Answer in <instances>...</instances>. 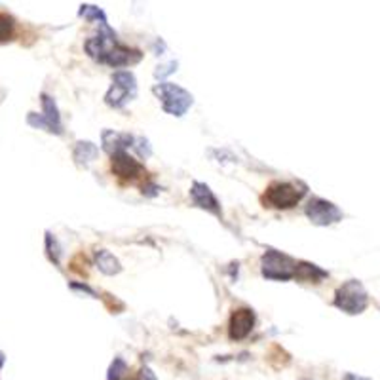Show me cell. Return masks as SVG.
Here are the masks:
<instances>
[{"label":"cell","instance_id":"obj_13","mask_svg":"<svg viewBox=\"0 0 380 380\" xmlns=\"http://www.w3.org/2000/svg\"><path fill=\"white\" fill-rule=\"evenodd\" d=\"M296 280L308 283H322L325 278H329V272L319 268L317 264H312V262H299L296 264Z\"/></svg>","mask_w":380,"mask_h":380},{"label":"cell","instance_id":"obj_5","mask_svg":"<svg viewBox=\"0 0 380 380\" xmlns=\"http://www.w3.org/2000/svg\"><path fill=\"white\" fill-rule=\"evenodd\" d=\"M295 259H291L289 255L276 251V249H268L261 259V272L267 280H276V282H287L293 280L296 274Z\"/></svg>","mask_w":380,"mask_h":380},{"label":"cell","instance_id":"obj_19","mask_svg":"<svg viewBox=\"0 0 380 380\" xmlns=\"http://www.w3.org/2000/svg\"><path fill=\"white\" fill-rule=\"evenodd\" d=\"M127 365L122 358H114V361L109 367V380H126Z\"/></svg>","mask_w":380,"mask_h":380},{"label":"cell","instance_id":"obj_10","mask_svg":"<svg viewBox=\"0 0 380 380\" xmlns=\"http://www.w3.org/2000/svg\"><path fill=\"white\" fill-rule=\"evenodd\" d=\"M255 327V314L251 308L234 310L228 322V337L230 340H244L251 335Z\"/></svg>","mask_w":380,"mask_h":380},{"label":"cell","instance_id":"obj_1","mask_svg":"<svg viewBox=\"0 0 380 380\" xmlns=\"http://www.w3.org/2000/svg\"><path fill=\"white\" fill-rule=\"evenodd\" d=\"M88 56L95 59L97 63L109 65V67H114V69H120V67H129V65H135L141 61L143 54L139 49L129 48V46H124V44L118 42V36L114 33L113 29L106 25H101V29L97 31V35L90 36L84 44Z\"/></svg>","mask_w":380,"mask_h":380},{"label":"cell","instance_id":"obj_2","mask_svg":"<svg viewBox=\"0 0 380 380\" xmlns=\"http://www.w3.org/2000/svg\"><path fill=\"white\" fill-rule=\"evenodd\" d=\"M304 194H306L304 184L274 181L268 184L267 192L262 194V204L274 209H291L303 200Z\"/></svg>","mask_w":380,"mask_h":380},{"label":"cell","instance_id":"obj_20","mask_svg":"<svg viewBox=\"0 0 380 380\" xmlns=\"http://www.w3.org/2000/svg\"><path fill=\"white\" fill-rule=\"evenodd\" d=\"M134 150L137 152L139 158H148V156L152 155V148H150V143L145 139V137H135L134 143Z\"/></svg>","mask_w":380,"mask_h":380},{"label":"cell","instance_id":"obj_25","mask_svg":"<svg viewBox=\"0 0 380 380\" xmlns=\"http://www.w3.org/2000/svg\"><path fill=\"white\" fill-rule=\"evenodd\" d=\"M345 380H369V379H363V377H358V374H352V373H348L345 377Z\"/></svg>","mask_w":380,"mask_h":380},{"label":"cell","instance_id":"obj_17","mask_svg":"<svg viewBox=\"0 0 380 380\" xmlns=\"http://www.w3.org/2000/svg\"><path fill=\"white\" fill-rule=\"evenodd\" d=\"M15 36V22L12 15L0 14V44L10 42Z\"/></svg>","mask_w":380,"mask_h":380},{"label":"cell","instance_id":"obj_6","mask_svg":"<svg viewBox=\"0 0 380 380\" xmlns=\"http://www.w3.org/2000/svg\"><path fill=\"white\" fill-rule=\"evenodd\" d=\"M137 95V80L134 72L118 71L113 74V86L106 92L105 103L113 109H122L126 106L132 99Z\"/></svg>","mask_w":380,"mask_h":380},{"label":"cell","instance_id":"obj_12","mask_svg":"<svg viewBox=\"0 0 380 380\" xmlns=\"http://www.w3.org/2000/svg\"><path fill=\"white\" fill-rule=\"evenodd\" d=\"M40 99H42V116L48 122L49 134L61 135L63 134V124H61V116H59L56 101H54V97H49L48 93H42Z\"/></svg>","mask_w":380,"mask_h":380},{"label":"cell","instance_id":"obj_15","mask_svg":"<svg viewBox=\"0 0 380 380\" xmlns=\"http://www.w3.org/2000/svg\"><path fill=\"white\" fill-rule=\"evenodd\" d=\"M97 156L99 148L95 147L92 141H78L77 147H74V152H72V158H74V162H77L80 168L90 166Z\"/></svg>","mask_w":380,"mask_h":380},{"label":"cell","instance_id":"obj_4","mask_svg":"<svg viewBox=\"0 0 380 380\" xmlns=\"http://www.w3.org/2000/svg\"><path fill=\"white\" fill-rule=\"evenodd\" d=\"M333 304L340 312L350 314V316L361 314L367 308V304H369V296H367L363 283L359 282V280H348L346 283H342L337 289V293H335Z\"/></svg>","mask_w":380,"mask_h":380},{"label":"cell","instance_id":"obj_3","mask_svg":"<svg viewBox=\"0 0 380 380\" xmlns=\"http://www.w3.org/2000/svg\"><path fill=\"white\" fill-rule=\"evenodd\" d=\"M152 93L160 99L162 109L168 114H171V116H184L187 111L192 106V103H194L192 93L187 92L181 86L171 84V82H160V84H156L152 88Z\"/></svg>","mask_w":380,"mask_h":380},{"label":"cell","instance_id":"obj_23","mask_svg":"<svg viewBox=\"0 0 380 380\" xmlns=\"http://www.w3.org/2000/svg\"><path fill=\"white\" fill-rule=\"evenodd\" d=\"M71 289H77V291H84V293H88V295L93 296V299H99L97 293H95L92 287H88L86 283H71Z\"/></svg>","mask_w":380,"mask_h":380},{"label":"cell","instance_id":"obj_11","mask_svg":"<svg viewBox=\"0 0 380 380\" xmlns=\"http://www.w3.org/2000/svg\"><path fill=\"white\" fill-rule=\"evenodd\" d=\"M101 143L103 148L109 156L120 155V152H126L127 148H134L135 137L124 132H114V129H105L101 134Z\"/></svg>","mask_w":380,"mask_h":380},{"label":"cell","instance_id":"obj_26","mask_svg":"<svg viewBox=\"0 0 380 380\" xmlns=\"http://www.w3.org/2000/svg\"><path fill=\"white\" fill-rule=\"evenodd\" d=\"M4 361H6V356L0 352V369H2V365H4Z\"/></svg>","mask_w":380,"mask_h":380},{"label":"cell","instance_id":"obj_21","mask_svg":"<svg viewBox=\"0 0 380 380\" xmlns=\"http://www.w3.org/2000/svg\"><path fill=\"white\" fill-rule=\"evenodd\" d=\"M175 71H177V61H171V63L158 67V69L155 71V77L158 78V80H164V78L169 77L171 72H175Z\"/></svg>","mask_w":380,"mask_h":380},{"label":"cell","instance_id":"obj_7","mask_svg":"<svg viewBox=\"0 0 380 380\" xmlns=\"http://www.w3.org/2000/svg\"><path fill=\"white\" fill-rule=\"evenodd\" d=\"M304 212L310 223L317 226H329L342 221V212L333 202H327L324 198H310Z\"/></svg>","mask_w":380,"mask_h":380},{"label":"cell","instance_id":"obj_9","mask_svg":"<svg viewBox=\"0 0 380 380\" xmlns=\"http://www.w3.org/2000/svg\"><path fill=\"white\" fill-rule=\"evenodd\" d=\"M190 200L200 209L212 213V215H215L219 219L223 217V209H221L217 196L213 194V190L205 183H198V181L192 183V187H190Z\"/></svg>","mask_w":380,"mask_h":380},{"label":"cell","instance_id":"obj_16","mask_svg":"<svg viewBox=\"0 0 380 380\" xmlns=\"http://www.w3.org/2000/svg\"><path fill=\"white\" fill-rule=\"evenodd\" d=\"M78 15H80V17H84V19H88V22H97L99 25H106L105 12H103L101 8L92 6V4H82Z\"/></svg>","mask_w":380,"mask_h":380},{"label":"cell","instance_id":"obj_8","mask_svg":"<svg viewBox=\"0 0 380 380\" xmlns=\"http://www.w3.org/2000/svg\"><path fill=\"white\" fill-rule=\"evenodd\" d=\"M111 168H113L114 175L118 177L120 181H126V183H135V181H139V179L147 175L145 166L127 152L111 156Z\"/></svg>","mask_w":380,"mask_h":380},{"label":"cell","instance_id":"obj_18","mask_svg":"<svg viewBox=\"0 0 380 380\" xmlns=\"http://www.w3.org/2000/svg\"><path fill=\"white\" fill-rule=\"evenodd\" d=\"M46 253H48V259L56 267H59L61 262V247H59V242L52 232H46Z\"/></svg>","mask_w":380,"mask_h":380},{"label":"cell","instance_id":"obj_22","mask_svg":"<svg viewBox=\"0 0 380 380\" xmlns=\"http://www.w3.org/2000/svg\"><path fill=\"white\" fill-rule=\"evenodd\" d=\"M134 380H156V374L152 373V369H150V367H143Z\"/></svg>","mask_w":380,"mask_h":380},{"label":"cell","instance_id":"obj_24","mask_svg":"<svg viewBox=\"0 0 380 380\" xmlns=\"http://www.w3.org/2000/svg\"><path fill=\"white\" fill-rule=\"evenodd\" d=\"M160 192V187L155 183H147V184H143V194L145 196H156Z\"/></svg>","mask_w":380,"mask_h":380},{"label":"cell","instance_id":"obj_14","mask_svg":"<svg viewBox=\"0 0 380 380\" xmlns=\"http://www.w3.org/2000/svg\"><path fill=\"white\" fill-rule=\"evenodd\" d=\"M95 264H97L99 270L106 276H114L122 272V264H120V261L111 253V251H106V249H97V251H95Z\"/></svg>","mask_w":380,"mask_h":380}]
</instances>
